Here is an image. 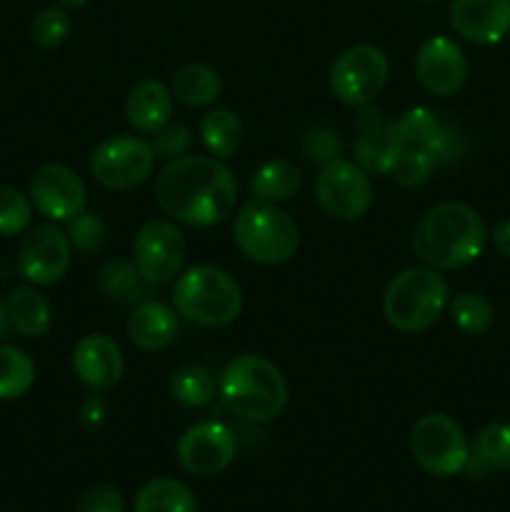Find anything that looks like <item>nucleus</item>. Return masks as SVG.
<instances>
[{
    "label": "nucleus",
    "mask_w": 510,
    "mask_h": 512,
    "mask_svg": "<svg viewBox=\"0 0 510 512\" xmlns=\"http://www.w3.org/2000/svg\"><path fill=\"white\" fill-rule=\"evenodd\" d=\"M28 193L38 213L55 223H70L83 213L85 203H88V193H85L80 175L60 163L40 165L30 175Z\"/></svg>",
    "instance_id": "13"
},
{
    "label": "nucleus",
    "mask_w": 510,
    "mask_h": 512,
    "mask_svg": "<svg viewBox=\"0 0 510 512\" xmlns=\"http://www.w3.org/2000/svg\"><path fill=\"white\" fill-rule=\"evenodd\" d=\"M395 125H398L400 145L428 150V153L435 155L438 163H450V160L463 155V138H460L458 130L450 123H445V120H440L425 105L405 110L395 120Z\"/></svg>",
    "instance_id": "17"
},
{
    "label": "nucleus",
    "mask_w": 510,
    "mask_h": 512,
    "mask_svg": "<svg viewBox=\"0 0 510 512\" xmlns=\"http://www.w3.org/2000/svg\"><path fill=\"white\" fill-rule=\"evenodd\" d=\"M155 165L153 145L135 135H113L90 155V173L103 188L128 193L150 178Z\"/></svg>",
    "instance_id": "9"
},
{
    "label": "nucleus",
    "mask_w": 510,
    "mask_h": 512,
    "mask_svg": "<svg viewBox=\"0 0 510 512\" xmlns=\"http://www.w3.org/2000/svg\"><path fill=\"white\" fill-rule=\"evenodd\" d=\"M315 200L335 220H358L373 205L370 175L355 160H333L315 178Z\"/></svg>",
    "instance_id": "10"
},
{
    "label": "nucleus",
    "mask_w": 510,
    "mask_h": 512,
    "mask_svg": "<svg viewBox=\"0 0 510 512\" xmlns=\"http://www.w3.org/2000/svg\"><path fill=\"white\" fill-rule=\"evenodd\" d=\"M218 385L213 375L200 365H183L170 378V395L185 408H205L215 400Z\"/></svg>",
    "instance_id": "29"
},
{
    "label": "nucleus",
    "mask_w": 510,
    "mask_h": 512,
    "mask_svg": "<svg viewBox=\"0 0 510 512\" xmlns=\"http://www.w3.org/2000/svg\"><path fill=\"white\" fill-rule=\"evenodd\" d=\"M30 35L40 48H58L70 35V15L63 8H43L30 23Z\"/></svg>",
    "instance_id": "34"
},
{
    "label": "nucleus",
    "mask_w": 510,
    "mask_h": 512,
    "mask_svg": "<svg viewBox=\"0 0 510 512\" xmlns=\"http://www.w3.org/2000/svg\"><path fill=\"white\" fill-rule=\"evenodd\" d=\"M133 512H198V500L180 480L155 478L138 490Z\"/></svg>",
    "instance_id": "24"
},
{
    "label": "nucleus",
    "mask_w": 510,
    "mask_h": 512,
    "mask_svg": "<svg viewBox=\"0 0 510 512\" xmlns=\"http://www.w3.org/2000/svg\"><path fill=\"white\" fill-rule=\"evenodd\" d=\"M200 138L215 158H233L243 140V123L230 108H213L200 120Z\"/></svg>",
    "instance_id": "27"
},
{
    "label": "nucleus",
    "mask_w": 510,
    "mask_h": 512,
    "mask_svg": "<svg viewBox=\"0 0 510 512\" xmlns=\"http://www.w3.org/2000/svg\"><path fill=\"white\" fill-rule=\"evenodd\" d=\"M220 398L238 418L268 423L288 405V383L275 363L263 355H238L220 378Z\"/></svg>",
    "instance_id": "3"
},
{
    "label": "nucleus",
    "mask_w": 510,
    "mask_h": 512,
    "mask_svg": "<svg viewBox=\"0 0 510 512\" xmlns=\"http://www.w3.org/2000/svg\"><path fill=\"white\" fill-rule=\"evenodd\" d=\"M423 3H438V0H423Z\"/></svg>",
    "instance_id": "43"
},
{
    "label": "nucleus",
    "mask_w": 510,
    "mask_h": 512,
    "mask_svg": "<svg viewBox=\"0 0 510 512\" xmlns=\"http://www.w3.org/2000/svg\"><path fill=\"white\" fill-rule=\"evenodd\" d=\"M450 318L465 335H480L493 325V305L480 293H460L450 303Z\"/></svg>",
    "instance_id": "31"
},
{
    "label": "nucleus",
    "mask_w": 510,
    "mask_h": 512,
    "mask_svg": "<svg viewBox=\"0 0 510 512\" xmlns=\"http://www.w3.org/2000/svg\"><path fill=\"white\" fill-rule=\"evenodd\" d=\"M340 150H343V143H340L338 133L330 128H323V125H315L308 133L303 135V153L310 163L315 165H328L333 160L340 158Z\"/></svg>",
    "instance_id": "36"
},
{
    "label": "nucleus",
    "mask_w": 510,
    "mask_h": 512,
    "mask_svg": "<svg viewBox=\"0 0 510 512\" xmlns=\"http://www.w3.org/2000/svg\"><path fill=\"white\" fill-rule=\"evenodd\" d=\"M105 235H108V230H105L103 218H100L98 213H85L83 210L78 218H73L68 223L70 243H73V248L83 255H90L95 253V250L103 248Z\"/></svg>",
    "instance_id": "35"
},
{
    "label": "nucleus",
    "mask_w": 510,
    "mask_h": 512,
    "mask_svg": "<svg viewBox=\"0 0 510 512\" xmlns=\"http://www.w3.org/2000/svg\"><path fill=\"white\" fill-rule=\"evenodd\" d=\"M98 288L100 293L108 295L110 300H120V303H135V300H148L150 283H145L143 275L138 273L133 260L113 258L103 263L98 270Z\"/></svg>",
    "instance_id": "26"
},
{
    "label": "nucleus",
    "mask_w": 510,
    "mask_h": 512,
    "mask_svg": "<svg viewBox=\"0 0 510 512\" xmlns=\"http://www.w3.org/2000/svg\"><path fill=\"white\" fill-rule=\"evenodd\" d=\"M8 330H10L8 308H5V303H3V300H0V340H3L5 335H8Z\"/></svg>",
    "instance_id": "41"
},
{
    "label": "nucleus",
    "mask_w": 510,
    "mask_h": 512,
    "mask_svg": "<svg viewBox=\"0 0 510 512\" xmlns=\"http://www.w3.org/2000/svg\"><path fill=\"white\" fill-rule=\"evenodd\" d=\"M123 508V495L113 485H93L75 503V512H123Z\"/></svg>",
    "instance_id": "38"
},
{
    "label": "nucleus",
    "mask_w": 510,
    "mask_h": 512,
    "mask_svg": "<svg viewBox=\"0 0 510 512\" xmlns=\"http://www.w3.org/2000/svg\"><path fill=\"white\" fill-rule=\"evenodd\" d=\"M490 238H493L498 253L503 255V258L510 260V218L500 220V223L493 228V233H490Z\"/></svg>",
    "instance_id": "40"
},
{
    "label": "nucleus",
    "mask_w": 510,
    "mask_h": 512,
    "mask_svg": "<svg viewBox=\"0 0 510 512\" xmlns=\"http://www.w3.org/2000/svg\"><path fill=\"white\" fill-rule=\"evenodd\" d=\"M73 243L55 225H38L25 235L18 250V270L30 285H55L68 273Z\"/></svg>",
    "instance_id": "14"
},
{
    "label": "nucleus",
    "mask_w": 510,
    "mask_h": 512,
    "mask_svg": "<svg viewBox=\"0 0 510 512\" xmlns=\"http://www.w3.org/2000/svg\"><path fill=\"white\" fill-rule=\"evenodd\" d=\"M35 363L25 350L0 345V400H18L33 388Z\"/></svg>",
    "instance_id": "28"
},
{
    "label": "nucleus",
    "mask_w": 510,
    "mask_h": 512,
    "mask_svg": "<svg viewBox=\"0 0 510 512\" xmlns=\"http://www.w3.org/2000/svg\"><path fill=\"white\" fill-rule=\"evenodd\" d=\"M73 373L78 375L80 383L90 388L93 393H105V390L115 388L125 373L123 350L108 335H85L78 340L73 350Z\"/></svg>",
    "instance_id": "18"
},
{
    "label": "nucleus",
    "mask_w": 510,
    "mask_h": 512,
    "mask_svg": "<svg viewBox=\"0 0 510 512\" xmlns=\"http://www.w3.org/2000/svg\"><path fill=\"white\" fill-rule=\"evenodd\" d=\"M415 75L430 95L450 98L465 85L468 60L455 40L445 38V35H433L420 45L418 55H415Z\"/></svg>",
    "instance_id": "16"
},
{
    "label": "nucleus",
    "mask_w": 510,
    "mask_h": 512,
    "mask_svg": "<svg viewBox=\"0 0 510 512\" xmlns=\"http://www.w3.org/2000/svg\"><path fill=\"white\" fill-rule=\"evenodd\" d=\"M388 55L378 45H353L335 58L330 68V88L340 103L350 108L370 105L388 83Z\"/></svg>",
    "instance_id": "8"
},
{
    "label": "nucleus",
    "mask_w": 510,
    "mask_h": 512,
    "mask_svg": "<svg viewBox=\"0 0 510 512\" xmlns=\"http://www.w3.org/2000/svg\"><path fill=\"white\" fill-rule=\"evenodd\" d=\"M450 25L468 43H500L510 33V0H453Z\"/></svg>",
    "instance_id": "19"
},
{
    "label": "nucleus",
    "mask_w": 510,
    "mask_h": 512,
    "mask_svg": "<svg viewBox=\"0 0 510 512\" xmlns=\"http://www.w3.org/2000/svg\"><path fill=\"white\" fill-rule=\"evenodd\" d=\"M33 218V205L20 190L10 185H0V235L13 238L25 233Z\"/></svg>",
    "instance_id": "33"
},
{
    "label": "nucleus",
    "mask_w": 510,
    "mask_h": 512,
    "mask_svg": "<svg viewBox=\"0 0 510 512\" xmlns=\"http://www.w3.org/2000/svg\"><path fill=\"white\" fill-rule=\"evenodd\" d=\"M353 155L368 175H388L400 155V138L395 120L385 118L375 105H363L355 115Z\"/></svg>",
    "instance_id": "15"
},
{
    "label": "nucleus",
    "mask_w": 510,
    "mask_h": 512,
    "mask_svg": "<svg viewBox=\"0 0 510 512\" xmlns=\"http://www.w3.org/2000/svg\"><path fill=\"white\" fill-rule=\"evenodd\" d=\"M300 188V170L298 165L290 160H268L255 170L253 180H250V190H253L255 200L263 203H283V200L293 198L295 190Z\"/></svg>",
    "instance_id": "25"
},
{
    "label": "nucleus",
    "mask_w": 510,
    "mask_h": 512,
    "mask_svg": "<svg viewBox=\"0 0 510 512\" xmlns=\"http://www.w3.org/2000/svg\"><path fill=\"white\" fill-rule=\"evenodd\" d=\"M238 455V440L225 423L203 420L180 435L178 460L185 473L195 478H213L228 470Z\"/></svg>",
    "instance_id": "12"
},
{
    "label": "nucleus",
    "mask_w": 510,
    "mask_h": 512,
    "mask_svg": "<svg viewBox=\"0 0 510 512\" xmlns=\"http://www.w3.org/2000/svg\"><path fill=\"white\" fill-rule=\"evenodd\" d=\"M60 3H63V5H73V8H78V5L88 3V0H60Z\"/></svg>",
    "instance_id": "42"
},
{
    "label": "nucleus",
    "mask_w": 510,
    "mask_h": 512,
    "mask_svg": "<svg viewBox=\"0 0 510 512\" xmlns=\"http://www.w3.org/2000/svg\"><path fill=\"white\" fill-rule=\"evenodd\" d=\"M488 243V228L468 203L448 200L430 208L413 230V250L428 268L458 270L475 263Z\"/></svg>",
    "instance_id": "2"
},
{
    "label": "nucleus",
    "mask_w": 510,
    "mask_h": 512,
    "mask_svg": "<svg viewBox=\"0 0 510 512\" xmlns=\"http://www.w3.org/2000/svg\"><path fill=\"white\" fill-rule=\"evenodd\" d=\"M470 460L483 470H510V423H490L478 433Z\"/></svg>",
    "instance_id": "30"
},
{
    "label": "nucleus",
    "mask_w": 510,
    "mask_h": 512,
    "mask_svg": "<svg viewBox=\"0 0 510 512\" xmlns=\"http://www.w3.org/2000/svg\"><path fill=\"white\" fill-rule=\"evenodd\" d=\"M170 93L188 108H205L213 105L223 93V80L213 68L203 63L180 65L170 78Z\"/></svg>",
    "instance_id": "23"
},
{
    "label": "nucleus",
    "mask_w": 510,
    "mask_h": 512,
    "mask_svg": "<svg viewBox=\"0 0 510 512\" xmlns=\"http://www.w3.org/2000/svg\"><path fill=\"white\" fill-rule=\"evenodd\" d=\"M175 313L203 328H225L243 310V290L238 280L215 265L188 268L173 288Z\"/></svg>",
    "instance_id": "4"
},
{
    "label": "nucleus",
    "mask_w": 510,
    "mask_h": 512,
    "mask_svg": "<svg viewBox=\"0 0 510 512\" xmlns=\"http://www.w3.org/2000/svg\"><path fill=\"white\" fill-rule=\"evenodd\" d=\"M155 203L175 223L210 228L233 215L238 183L228 165L208 155L175 158L155 175Z\"/></svg>",
    "instance_id": "1"
},
{
    "label": "nucleus",
    "mask_w": 510,
    "mask_h": 512,
    "mask_svg": "<svg viewBox=\"0 0 510 512\" xmlns=\"http://www.w3.org/2000/svg\"><path fill=\"white\" fill-rule=\"evenodd\" d=\"M105 418V403L100 395H90L88 400L83 403V408H80V420H83V425H88V428H98L100 423H103Z\"/></svg>",
    "instance_id": "39"
},
{
    "label": "nucleus",
    "mask_w": 510,
    "mask_h": 512,
    "mask_svg": "<svg viewBox=\"0 0 510 512\" xmlns=\"http://www.w3.org/2000/svg\"><path fill=\"white\" fill-rule=\"evenodd\" d=\"M133 263L150 285H165L180 275L185 263V238L178 225L163 218L140 225L133 240Z\"/></svg>",
    "instance_id": "11"
},
{
    "label": "nucleus",
    "mask_w": 510,
    "mask_h": 512,
    "mask_svg": "<svg viewBox=\"0 0 510 512\" xmlns=\"http://www.w3.org/2000/svg\"><path fill=\"white\" fill-rule=\"evenodd\" d=\"M5 308H8L10 328L18 330L23 338H43L53 325V308H50L48 298L33 285L15 288L8 295Z\"/></svg>",
    "instance_id": "22"
},
{
    "label": "nucleus",
    "mask_w": 510,
    "mask_h": 512,
    "mask_svg": "<svg viewBox=\"0 0 510 512\" xmlns=\"http://www.w3.org/2000/svg\"><path fill=\"white\" fill-rule=\"evenodd\" d=\"M435 165H438V160H435V155L428 153V150L405 148V145H400V155L388 175L395 183L403 185V188H418V185H423L425 180L433 175Z\"/></svg>",
    "instance_id": "32"
},
{
    "label": "nucleus",
    "mask_w": 510,
    "mask_h": 512,
    "mask_svg": "<svg viewBox=\"0 0 510 512\" xmlns=\"http://www.w3.org/2000/svg\"><path fill=\"white\" fill-rule=\"evenodd\" d=\"M450 303V290L435 268H408L383 293V315L400 333L433 328Z\"/></svg>",
    "instance_id": "5"
},
{
    "label": "nucleus",
    "mask_w": 510,
    "mask_h": 512,
    "mask_svg": "<svg viewBox=\"0 0 510 512\" xmlns=\"http://www.w3.org/2000/svg\"><path fill=\"white\" fill-rule=\"evenodd\" d=\"M233 240L240 253L260 265H283L300 245L298 223L275 203L243 205L235 215Z\"/></svg>",
    "instance_id": "6"
},
{
    "label": "nucleus",
    "mask_w": 510,
    "mask_h": 512,
    "mask_svg": "<svg viewBox=\"0 0 510 512\" xmlns=\"http://www.w3.org/2000/svg\"><path fill=\"white\" fill-rule=\"evenodd\" d=\"M410 455L435 478H453L468 468L470 448L463 428L445 413H428L410 428Z\"/></svg>",
    "instance_id": "7"
},
{
    "label": "nucleus",
    "mask_w": 510,
    "mask_h": 512,
    "mask_svg": "<svg viewBox=\"0 0 510 512\" xmlns=\"http://www.w3.org/2000/svg\"><path fill=\"white\" fill-rule=\"evenodd\" d=\"M178 335V315L168 303L143 300L128 320V338L143 353L165 350Z\"/></svg>",
    "instance_id": "20"
},
{
    "label": "nucleus",
    "mask_w": 510,
    "mask_h": 512,
    "mask_svg": "<svg viewBox=\"0 0 510 512\" xmlns=\"http://www.w3.org/2000/svg\"><path fill=\"white\" fill-rule=\"evenodd\" d=\"M125 115L128 123L138 133H158L170 123L173 115V93L165 83L155 78H145L135 85L125 100Z\"/></svg>",
    "instance_id": "21"
},
{
    "label": "nucleus",
    "mask_w": 510,
    "mask_h": 512,
    "mask_svg": "<svg viewBox=\"0 0 510 512\" xmlns=\"http://www.w3.org/2000/svg\"><path fill=\"white\" fill-rule=\"evenodd\" d=\"M153 153L155 158H165V160H175V158H183L188 153V148L193 145V133H190L185 125L175 123V125H165L163 130L153 133Z\"/></svg>",
    "instance_id": "37"
}]
</instances>
